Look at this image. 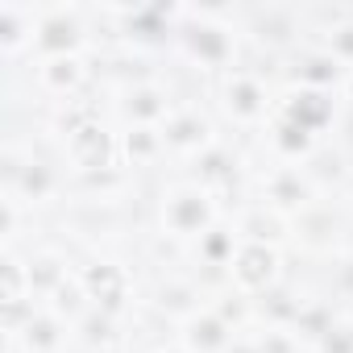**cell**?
<instances>
[{"instance_id": "cell-1", "label": "cell", "mask_w": 353, "mask_h": 353, "mask_svg": "<svg viewBox=\"0 0 353 353\" xmlns=\"http://www.w3.org/2000/svg\"><path fill=\"white\" fill-rule=\"evenodd\" d=\"M158 216H162V229L174 237V241H200L212 225H221V208H216V196L200 183H174L162 192V204H158Z\"/></svg>"}, {"instance_id": "cell-2", "label": "cell", "mask_w": 353, "mask_h": 353, "mask_svg": "<svg viewBox=\"0 0 353 353\" xmlns=\"http://www.w3.org/2000/svg\"><path fill=\"white\" fill-rule=\"evenodd\" d=\"M188 26L179 30V46L196 67H229L237 54V34L225 21L229 9H183Z\"/></svg>"}, {"instance_id": "cell-3", "label": "cell", "mask_w": 353, "mask_h": 353, "mask_svg": "<svg viewBox=\"0 0 353 353\" xmlns=\"http://www.w3.org/2000/svg\"><path fill=\"white\" fill-rule=\"evenodd\" d=\"M88 50V26L75 5H50L38 9V30H34V54L42 59H63V54H83Z\"/></svg>"}, {"instance_id": "cell-4", "label": "cell", "mask_w": 353, "mask_h": 353, "mask_svg": "<svg viewBox=\"0 0 353 353\" xmlns=\"http://www.w3.org/2000/svg\"><path fill=\"white\" fill-rule=\"evenodd\" d=\"M283 279V250L266 245V241H241L229 266V283L233 291H241L245 299L254 295H270Z\"/></svg>"}, {"instance_id": "cell-5", "label": "cell", "mask_w": 353, "mask_h": 353, "mask_svg": "<svg viewBox=\"0 0 353 353\" xmlns=\"http://www.w3.org/2000/svg\"><path fill=\"white\" fill-rule=\"evenodd\" d=\"M63 150H67V162L79 170V174H108L121 158V133H112L100 117L71 129L63 137Z\"/></svg>"}, {"instance_id": "cell-6", "label": "cell", "mask_w": 353, "mask_h": 353, "mask_svg": "<svg viewBox=\"0 0 353 353\" xmlns=\"http://www.w3.org/2000/svg\"><path fill=\"white\" fill-rule=\"evenodd\" d=\"M221 104H225V112L237 121V125H266L270 117H274V96H270V88L258 79V75H250V71H229L225 79H221Z\"/></svg>"}, {"instance_id": "cell-7", "label": "cell", "mask_w": 353, "mask_h": 353, "mask_svg": "<svg viewBox=\"0 0 353 353\" xmlns=\"http://www.w3.org/2000/svg\"><path fill=\"white\" fill-rule=\"evenodd\" d=\"M262 204L274 208V212H283L287 221H295L299 212H307L316 204V179L303 166L283 162V166L266 170V179H262Z\"/></svg>"}, {"instance_id": "cell-8", "label": "cell", "mask_w": 353, "mask_h": 353, "mask_svg": "<svg viewBox=\"0 0 353 353\" xmlns=\"http://www.w3.org/2000/svg\"><path fill=\"white\" fill-rule=\"evenodd\" d=\"M75 274H79V283H83V291H88V299H92L96 312H104V316L117 320V316L129 307V270H125L121 262H112V258H92V262H83Z\"/></svg>"}, {"instance_id": "cell-9", "label": "cell", "mask_w": 353, "mask_h": 353, "mask_svg": "<svg viewBox=\"0 0 353 353\" xmlns=\"http://www.w3.org/2000/svg\"><path fill=\"white\" fill-rule=\"evenodd\" d=\"M274 112H283L287 121H295L299 129H307L312 137H320V133H328L332 121H336V92H320V88H299V83H291V88L279 96Z\"/></svg>"}, {"instance_id": "cell-10", "label": "cell", "mask_w": 353, "mask_h": 353, "mask_svg": "<svg viewBox=\"0 0 353 353\" xmlns=\"http://www.w3.org/2000/svg\"><path fill=\"white\" fill-rule=\"evenodd\" d=\"M162 141H166L170 154L196 162L200 154H208V150L216 145V125H212V117L200 112V108H174V112L166 117V125H162Z\"/></svg>"}, {"instance_id": "cell-11", "label": "cell", "mask_w": 353, "mask_h": 353, "mask_svg": "<svg viewBox=\"0 0 353 353\" xmlns=\"http://www.w3.org/2000/svg\"><path fill=\"white\" fill-rule=\"evenodd\" d=\"M170 112H174V104H170L166 88H158L150 79L129 83L121 92V117H125V125H154V129H162Z\"/></svg>"}, {"instance_id": "cell-12", "label": "cell", "mask_w": 353, "mask_h": 353, "mask_svg": "<svg viewBox=\"0 0 353 353\" xmlns=\"http://www.w3.org/2000/svg\"><path fill=\"white\" fill-rule=\"evenodd\" d=\"M233 341H237V332L212 307H200L188 320H179V345L188 353H225Z\"/></svg>"}, {"instance_id": "cell-13", "label": "cell", "mask_w": 353, "mask_h": 353, "mask_svg": "<svg viewBox=\"0 0 353 353\" xmlns=\"http://www.w3.org/2000/svg\"><path fill=\"white\" fill-rule=\"evenodd\" d=\"M88 83V59L83 54H63V59H42L38 63V88L46 96H59L63 104L75 100Z\"/></svg>"}, {"instance_id": "cell-14", "label": "cell", "mask_w": 353, "mask_h": 353, "mask_svg": "<svg viewBox=\"0 0 353 353\" xmlns=\"http://www.w3.org/2000/svg\"><path fill=\"white\" fill-rule=\"evenodd\" d=\"M67 336H71V324H67L63 316H54L50 307H38L13 341H17L26 353H63Z\"/></svg>"}, {"instance_id": "cell-15", "label": "cell", "mask_w": 353, "mask_h": 353, "mask_svg": "<svg viewBox=\"0 0 353 353\" xmlns=\"http://www.w3.org/2000/svg\"><path fill=\"white\" fill-rule=\"evenodd\" d=\"M34 30H38V9H26L17 0L0 5V54L5 59L34 50Z\"/></svg>"}, {"instance_id": "cell-16", "label": "cell", "mask_w": 353, "mask_h": 353, "mask_svg": "<svg viewBox=\"0 0 353 353\" xmlns=\"http://www.w3.org/2000/svg\"><path fill=\"white\" fill-rule=\"evenodd\" d=\"M266 141H270V150L283 158V162H307L312 154H316V141L320 137H312L307 129H299L295 121H287L283 112H274L270 121H266Z\"/></svg>"}, {"instance_id": "cell-17", "label": "cell", "mask_w": 353, "mask_h": 353, "mask_svg": "<svg viewBox=\"0 0 353 353\" xmlns=\"http://www.w3.org/2000/svg\"><path fill=\"white\" fill-rule=\"evenodd\" d=\"M237 237L241 241H266V245H283L287 237H291V221L283 216V212H274V208H266V204H258V208H245L241 216H237Z\"/></svg>"}, {"instance_id": "cell-18", "label": "cell", "mask_w": 353, "mask_h": 353, "mask_svg": "<svg viewBox=\"0 0 353 353\" xmlns=\"http://www.w3.org/2000/svg\"><path fill=\"white\" fill-rule=\"evenodd\" d=\"M345 67L324 50V46H316V50H307L303 59H299V67H295V83L299 88H320V92H336V88H345Z\"/></svg>"}, {"instance_id": "cell-19", "label": "cell", "mask_w": 353, "mask_h": 353, "mask_svg": "<svg viewBox=\"0 0 353 353\" xmlns=\"http://www.w3.org/2000/svg\"><path fill=\"white\" fill-rule=\"evenodd\" d=\"M291 233H295L299 245H307V250H332V241H336V233H341V221L332 216V208L312 204L307 212H299V216L291 221Z\"/></svg>"}, {"instance_id": "cell-20", "label": "cell", "mask_w": 353, "mask_h": 353, "mask_svg": "<svg viewBox=\"0 0 353 353\" xmlns=\"http://www.w3.org/2000/svg\"><path fill=\"white\" fill-rule=\"evenodd\" d=\"M26 266H30V291H34V299H50L75 274V270H67V258L59 250H38L34 258H26Z\"/></svg>"}, {"instance_id": "cell-21", "label": "cell", "mask_w": 353, "mask_h": 353, "mask_svg": "<svg viewBox=\"0 0 353 353\" xmlns=\"http://www.w3.org/2000/svg\"><path fill=\"white\" fill-rule=\"evenodd\" d=\"M162 154H166L162 129H154V125H125V133H121V158L129 166H150Z\"/></svg>"}, {"instance_id": "cell-22", "label": "cell", "mask_w": 353, "mask_h": 353, "mask_svg": "<svg viewBox=\"0 0 353 353\" xmlns=\"http://www.w3.org/2000/svg\"><path fill=\"white\" fill-rule=\"evenodd\" d=\"M237 245H241V237H237V229H233V225H212V229L196 241V254H200V262H204V266H212V270H229V266H233Z\"/></svg>"}, {"instance_id": "cell-23", "label": "cell", "mask_w": 353, "mask_h": 353, "mask_svg": "<svg viewBox=\"0 0 353 353\" xmlns=\"http://www.w3.org/2000/svg\"><path fill=\"white\" fill-rule=\"evenodd\" d=\"M54 188H59V174H54L46 162L30 158L26 170H21V179H17V188L5 192V196H13V200H21V204H42V200L54 196Z\"/></svg>"}, {"instance_id": "cell-24", "label": "cell", "mask_w": 353, "mask_h": 353, "mask_svg": "<svg viewBox=\"0 0 353 353\" xmlns=\"http://www.w3.org/2000/svg\"><path fill=\"white\" fill-rule=\"evenodd\" d=\"M233 174H237V162H233V154L216 141L208 154L196 158V179H192V183H200V188H208V192L216 196V188L233 183Z\"/></svg>"}, {"instance_id": "cell-25", "label": "cell", "mask_w": 353, "mask_h": 353, "mask_svg": "<svg viewBox=\"0 0 353 353\" xmlns=\"http://www.w3.org/2000/svg\"><path fill=\"white\" fill-rule=\"evenodd\" d=\"M34 299L30 291V266L17 258V250H0V303H21Z\"/></svg>"}, {"instance_id": "cell-26", "label": "cell", "mask_w": 353, "mask_h": 353, "mask_svg": "<svg viewBox=\"0 0 353 353\" xmlns=\"http://www.w3.org/2000/svg\"><path fill=\"white\" fill-rule=\"evenodd\" d=\"M46 307L54 312V316H63L67 324H79L88 312H92V299H88V291H83V283H79V274H71L50 299H46Z\"/></svg>"}, {"instance_id": "cell-27", "label": "cell", "mask_w": 353, "mask_h": 353, "mask_svg": "<svg viewBox=\"0 0 353 353\" xmlns=\"http://www.w3.org/2000/svg\"><path fill=\"white\" fill-rule=\"evenodd\" d=\"M291 34H295V13L291 9H266V13L254 17V38L258 42L283 46V42H291Z\"/></svg>"}, {"instance_id": "cell-28", "label": "cell", "mask_w": 353, "mask_h": 353, "mask_svg": "<svg viewBox=\"0 0 353 353\" xmlns=\"http://www.w3.org/2000/svg\"><path fill=\"white\" fill-rule=\"evenodd\" d=\"M158 307H166V312H174L179 320H188V316L200 312L204 303H200V291H196L192 283H162V287H158Z\"/></svg>"}, {"instance_id": "cell-29", "label": "cell", "mask_w": 353, "mask_h": 353, "mask_svg": "<svg viewBox=\"0 0 353 353\" xmlns=\"http://www.w3.org/2000/svg\"><path fill=\"white\" fill-rule=\"evenodd\" d=\"M345 71H353V17H341L324 30V42H320Z\"/></svg>"}, {"instance_id": "cell-30", "label": "cell", "mask_w": 353, "mask_h": 353, "mask_svg": "<svg viewBox=\"0 0 353 353\" xmlns=\"http://www.w3.org/2000/svg\"><path fill=\"white\" fill-rule=\"evenodd\" d=\"M312 349L316 353H353V320L349 316H332V324L320 332V341Z\"/></svg>"}, {"instance_id": "cell-31", "label": "cell", "mask_w": 353, "mask_h": 353, "mask_svg": "<svg viewBox=\"0 0 353 353\" xmlns=\"http://www.w3.org/2000/svg\"><path fill=\"white\" fill-rule=\"evenodd\" d=\"M212 312L233 328V332H241L245 324H250V299L241 295V291H229V295H221L216 303H212Z\"/></svg>"}, {"instance_id": "cell-32", "label": "cell", "mask_w": 353, "mask_h": 353, "mask_svg": "<svg viewBox=\"0 0 353 353\" xmlns=\"http://www.w3.org/2000/svg\"><path fill=\"white\" fill-rule=\"evenodd\" d=\"M254 345H258L262 353H299V336H295L291 328H283V324H266V328L254 336Z\"/></svg>"}, {"instance_id": "cell-33", "label": "cell", "mask_w": 353, "mask_h": 353, "mask_svg": "<svg viewBox=\"0 0 353 353\" xmlns=\"http://www.w3.org/2000/svg\"><path fill=\"white\" fill-rule=\"evenodd\" d=\"M75 328H83V341H88V345H108V341H112V316H104V312H96V307H92Z\"/></svg>"}, {"instance_id": "cell-34", "label": "cell", "mask_w": 353, "mask_h": 353, "mask_svg": "<svg viewBox=\"0 0 353 353\" xmlns=\"http://www.w3.org/2000/svg\"><path fill=\"white\" fill-rule=\"evenodd\" d=\"M225 353H262V349L254 345V336H237V341H233V345H229Z\"/></svg>"}, {"instance_id": "cell-35", "label": "cell", "mask_w": 353, "mask_h": 353, "mask_svg": "<svg viewBox=\"0 0 353 353\" xmlns=\"http://www.w3.org/2000/svg\"><path fill=\"white\" fill-rule=\"evenodd\" d=\"M341 92H345V96H349V100H353V71H349V75H345V88H341Z\"/></svg>"}, {"instance_id": "cell-36", "label": "cell", "mask_w": 353, "mask_h": 353, "mask_svg": "<svg viewBox=\"0 0 353 353\" xmlns=\"http://www.w3.org/2000/svg\"><path fill=\"white\" fill-rule=\"evenodd\" d=\"M158 353H188L183 345H170V349H158Z\"/></svg>"}, {"instance_id": "cell-37", "label": "cell", "mask_w": 353, "mask_h": 353, "mask_svg": "<svg viewBox=\"0 0 353 353\" xmlns=\"http://www.w3.org/2000/svg\"><path fill=\"white\" fill-rule=\"evenodd\" d=\"M5 345H9V353H13V349H17V345H13V336H5Z\"/></svg>"}]
</instances>
